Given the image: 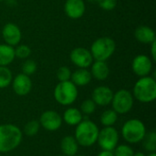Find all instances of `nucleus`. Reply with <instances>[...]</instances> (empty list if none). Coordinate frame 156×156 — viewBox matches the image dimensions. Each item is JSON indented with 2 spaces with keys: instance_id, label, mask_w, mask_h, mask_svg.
<instances>
[{
  "instance_id": "f257e3e1",
  "label": "nucleus",
  "mask_w": 156,
  "mask_h": 156,
  "mask_svg": "<svg viewBox=\"0 0 156 156\" xmlns=\"http://www.w3.org/2000/svg\"><path fill=\"white\" fill-rule=\"evenodd\" d=\"M22 131L14 124L0 125V154L15 150L22 141Z\"/></svg>"
},
{
  "instance_id": "f03ea898",
  "label": "nucleus",
  "mask_w": 156,
  "mask_h": 156,
  "mask_svg": "<svg viewBox=\"0 0 156 156\" xmlns=\"http://www.w3.org/2000/svg\"><path fill=\"white\" fill-rule=\"evenodd\" d=\"M99 132L100 130L95 122L90 120H82L76 127L74 137L79 145L90 147L97 143Z\"/></svg>"
},
{
  "instance_id": "7ed1b4c3",
  "label": "nucleus",
  "mask_w": 156,
  "mask_h": 156,
  "mask_svg": "<svg viewBox=\"0 0 156 156\" xmlns=\"http://www.w3.org/2000/svg\"><path fill=\"white\" fill-rule=\"evenodd\" d=\"M133 98L143 103H149L156 99V81L150 76L140 78L133 87Z\"/></svg>"
},
{
  "instance_id": "20e7f679",
  "label": "nucleus",
  "mask_w": 156,
  "mask_h": 156,
  "mask_svg": "<svg viewBox=\"0 0 156 156\" xmlns=\"http://www.w3.org/2000/svg\"><path fill=\"white\" fill-rule=\"evenodd\" d=\"M115 48L116 44L112 38L109 37H101L92 43L90 51L93 59L106 61L113 55Z\"/></svg>"
},
{
  "instance_id": "39448f33",
  "label": "nucleus",
  "mask_w": 156,
  "mask_h": 156,
  "mask_svg": "<svg viewBox=\"0 0 156 156\" xmlns=\"http://www.w3.org/2000/svg\"><path fill=\"white\" fill-rule=\"evenodd\" d=\"M145 134V125L139 119H131L127 121L122 128V135L129 144H138L142 142Z\"/></svg>"
},
{
  "instance_id": "423d86ee",
  "label": "nucleus",
  "mask_w": 156,
  "mask_h": 156,
  "mask_svg": "<svg viewBox=\"0 0 156 156\" xmlns=\"http://www.w3.org/2000/svg\"><path fill=\"white\" fill-rule=\"evenodd\" d=\"M54 98L60 105H71L78 98L77 86L70 80L58 82L54 90Z\"/></svg>"
},
{
  "instance_id": "0eeeda50",
  "label": "nucleus",
  "mask_w": 156,
  "mask_h": 156,
  "mask_svg": "<svg viewBox=\"0 0 156 156\" xmlns=\"http://www.w3.org/2000/svg\"><path fill=\"white\" fill-rule=\"evenodd\" d=\"M133 96L127 90H120L113 93L112 104V110L118 114H125L129 112L133 106Z\"/></svg>"
},
{
  "instance_id": "6e6552de",
  "label": "nucleus",
  "mask_w": 156,
  "mask_h": 156,
  "mask_svg": "<svg viewBox=\"0 0 156 156\" xmlns=\"http://www.w3.org/2000/svg\"><path fill=\"white\" fill-rule=\"evenodd\" d=\"M97 142L102 150L112 152L118 145L119 133L112 126L104 127L99 132Z\"/></svg>"
},
{
  "instance_id": "1a4fd4ad",
  "label": "nucleus",
  "mask_w": 156,
  "mask_h": 156,
  "mask_svg": "<svg viewBox=\"0 0 156 156\" xmlns=\"http://www.w3.org/2000/svg\"><path fill=\"white\" fill-rule=\"evenodd\" d=\"M71 62L79 69H88L93 63V58L89 49L85 48H76L69 55Z\"/></svg>"
},
{
  "instance_id": "9d476101",
  "label": "nucleus",
  "mask_w": 156,
  "mask_h": 156,
  "mask_svg": "<svg viewBox=\"0 0 156 156\" xmlns=\"http://www.w3.org/2000/svg\"><path fill=\"white\" fill-rule=\"evenodd\" d=\"M62 117L55 111H46L44 112L39 119V124L45 130L48 132L58 131L62 124Z\"/></svg>"
},
{
  "instance_id": "9b49d317",
  "label": "nucleus",
  "mask_w": 156,
  "mask_h": 156,
  "mask_svg": "<svg viewBox=\"0 0 156 156\" xmlns=\"http://www.w3.org/2000/svg\"><path fill=\"white\" fill-rule=\"evenodd\" d=\"M153 62L151 58L146 55L136 56L132 63V69L135 75L139 77H146L152 71Z\"/></svg>"
},
{
  "instance_id": "f8f14e48",
  "label": "nucleus",
  "mask_w": 156,
  "mask_h": 156,
  "mask_svg": "<svg viewBox=\"0 0 156 156\" xmlns=\"http://www.w3.org/2000/svg\"><path fill=\"white\" fill-rule=\"evenodd\" d=\"M11 83L14 92L18 96H26L31 91L32 81L27 75L20 73L14 78Z\"/></svg>"
},
{
  "instance_id": "ddd939ff",
  "label": "nucleus",
  "mask_w": 156,
  "mask_h": 156,
  "mask_svg": "<svg viewBox=\"0 0 156 156\" xmlns=\"http://www.w3.org/2000/svg\"><path fill=\"white\" fill-rule=\"evenodd\" d=\"M2 36L5 44L14 47L19 44L21 40V31L20 28L14 23H7L4 26L2 29Z\"/></svg>"
},
{
  "instance_id": "4468645a",
  "label": "nucleus",
  "mask_w": 156,
  "mask_h": 156,
  "mask_svg": "<svg viewBox=\"0 0 156 156\" xmlns=\"http://www.w3.org/2000/svg\"><path fill=\"white\" fill-rule=\"evenodd\" d=\"M113 91L107 86H99L92 91L91 100L98 106H107L112 103Z\"/></svg>"
},
{
  "instance_id": "2eb2a0df",
  "label": "nucleus",
  "mask_w": 156,
  "mask_h": 156,
  "mask_svg": "<svg viewBox=\"0 0 156 156\" xmlns=\"http://www.w3.org/2000/svg\"><path fill=\"white\" fill-rule=\"evenodd\" d=\"M85 9L83 0H67L64 5L65 13L71 19L80 18L85 13Z\"/></svg>"
},
{
  "instance_id": "dca6fc26",
  "label": "nucleus",
  "mask_w": 156,
  "mask_h": 156,
  "mask_svg": "<svg viewBox=\"0 0 156 156\" xmlns=\"http://www.w3.org/2000/svg\"><path fill=\"white\" fill-rule=\"evenodd\" d=\"M135 38L143 44H151L156 40L155 32L147 26H140L134 31Z\"/></svg>"
},
{
  "instance_id": "f3484780",
  "label": "nucleus",
  "mask_w": 156,
  "mask_h": 156,
  "mask_svg": "<svg viewBox=\"0 0 156 156\" xmlns=\"http://www.w3.org/2000/svg\"><path fill=\"white\" fill-rule=\"evenodd\" d=\"M60 148L62 154L66 156H75L79 151V144L74 136L67 135L61 140Z\"/></svg>"
},
{
  "instance_id": "a211bd4d",
  "label": "nucleus",
  "mask_w": 156,
  "mask_h": 156,
  "mask_svg": "<svg viewBox=\"0 0 156 156\" xmlns=\"http://www.w3.org/2000/svg\"><path fill=\"white\" fill-rule=\"evenodd\" d=\"M91 76L98 80H104L110 75V69L109 66L105 61H99L96 60L94 63L91 64Z\"/></svg>"
},
{
  "instance_id": "6ab92c4d",
  "label": "nucleus",
  "mask_w": 156,
  "mask_h": 156,
  "mask_svg": "<svg viewBox=\"0 0 156 156\" xmlns=\"http://www.w3.org/2000/svg\"><path fill=\"white\" fill-rule=\"evenodd\" d=\"M92 79L90 71L87 69H78L71 73L70 81L76 86H86L88 85Z\"/></svg>"
},
{
  "instance_id": "aec40b11",
  "label": "nucleus",
  "mask_w": 156,
  "mask_h": 156,
  "mask_svg": "<svg viewBox=\"0 0 156 156\" xmlns=\"http://www.w3.org/2000/svg\"><path fill=\"white\" fill-rule=\"evenodd\" d=\"M83 120V114L79 109L69 108L64 112L62 121H64L68 125L77 126Z\"/></svg>"
},
{
  "instance_id": "412c9836",
  "label": "nucleus",
  "mask_w": 156,
  "mask_h": 156,
  "mask_svg": "<svg viewBox=\"0 0 156 156\" xmlns=\"http://www.w3.org/2000/svg\"><path fill=\"white\" fill-rule=\"evenodd\" d=\"M15 48L7 44H0V66H8L15 59Z\"/></svg>"
},
{
  "instance_id": "4be33fe9",
  "label": "nucleus",
  "mask_w": 156,
  "mask_h": 156,
  "mask_svg": "<svg viewBox=\"0 0 156 156\" xmlns=\"http://www.w3.org/2000/svg\"><path fill=\"white\" fill-rule=\"evenodd\" d=\"M118 120V113L112 110H107L101 115V122L104 127L113 126Z\"/></svg>"
},
{
  "instance_id": "5701e85b",
  "label": "nucleus",
  "mask_w": 156,
  "mask_h": 156,
  "mask_svg": "<svg viewBox=\"0 0 156 156\" xmlns=\"http://www.w3.org/2000/svg\"><path fill=\"white\" fill-rule=\"evenodd\" d=\"M13 80L11 70L5 66H0V89L8 87Z\"/></svg>"
},
{
  "instance_id": "b1692460",
  "label": "nucleus",
  "mask_w": 156,
  "mask_h": 156,
  "mask_svg": "<svg viewBox=\"0 0 156 156\" xmlns=\"http://www.w3.org/2000/svg\"><path fill=\"white\" fill-rule=\"evenodd\" d=\"M144 142V147L146 151L149 153H154L156 151V133L155 132H150L146 133L144 138L143 139Z\"/></svg>"
},
{
  "instance_id": "393cba45",
  "label": "nucleus",
  "mask_w": 156,
  "mask_h": 156,
  "mask_svg": "<svg viewBox=\"0 0 156 156\" xmlns=\"http://www.w3.org/2000/svg\"><path fill=\"white\" fill-rule=\"evenodd\" d=\"M39 128H40V124L38 121H36V120L29 121L24 126V133L28 137L35 136L39 132Z\"/></svg>"
},
{
  "instance_id": "a878e982",
  "label": "nucleus",
  "mask_w": 156,
  "mask_h": 156,
  "mask_svg": "<svg viewBox=\"0 0 156 156\" xmlns=\"http://www.w3.org/2000/svg\"><path fill=\"white\" fill-rule=\"evenodd\" d=\"M97 105L91 99H87L83 101L80 105V112L83 115H91L95 112Z\"/></svg>"
},
{
  "instance_id": "bb28decb",
  "label": "nucleus",
  "mask_w": 156,
  "mask_h": 156,
  "mask_svg": "<svg viewBox=\"0 0 156 156\" xmlns=\"http://www.w3.org/2000/svg\"><path fill=\"white\" fill-rule=\"evenodd\" d=\"M112 152H113L114 156H133L134 154L133 148L127 144L117 145Z\"/></svg>"
},
{
  "instance_id": "cd10ccee",
  "label": "nucleus",
  "mask_w": 156,
  "mask_h": 156,
  "mask_svg": "<svg viewBox=\"0 0 156 156\" xmlns=\"http://www.w3.org/2000/svg\"><path fill=\"white\" fill-rule=\"evenodd\" d=\"M37 63L32 59H27L22 65V73L27 76L33 75L37 71Z\"/></svg>"
},
{
  "instance_id": "c85d7f7f",
  "label": "nucleus",
  "mask_w": 156,
  "mask_h": 156,
  "mask_svg": "<svg viewBox=\"0 0 156 156\" xmlns=\"http://www.w3.org/2000/svg\"><path fill=\"white\" fill-rule=\"evenodd\" d=\"M31 55V49L27 45H19L15 49V56L20 59L27 58Z\"/></svg>"
},
{
  "instance_id": "c756f323",
  "label": "nucleus",
  "mask_w": 156,
  "mask_h": 156,
  "mask_svg": "<svg viewBox=\"0 0 156 156\" xmlns=\"http://www.w3.org/2000/svg\"><path fill=\"white\" fill-rule=\"evenodd\" d=\"M70 77H71V71L68 67L62 66L58 68L57 71V78L59 80V82L70 80Z\"/></svg>"
},
{
  "instance_id": "7c9ffc66",
  "label": "nucleus",
  "mask_w": 156,
  "mask_h": 156,
  "mask_svg": "<svg viewBox=\"0 0 156 156\" xmlns=\"http://www.w3.org/2000/svg\"><path fill=\"white\" fill-rule=\"evenodd\" d=\"M99 5L106 11L113 10L117 5V0H96Z\"/></svg>"
},
{
  "instance_id": "2f4dec72",
  "label": "nucleus",
  "mask_w": 156,
  "mask_h": 156,
  "mask_svg": "<svg viewBox=\"0 0 156 156\" xmlns=\"http://www.w3.org/2000/svg\"><path fill=\"white\" fill-rule=\"evenodd\" d=\"M152 48H151V54H152V58L154 60H156V40L151 43Z\"/></svg>"
},
{
  "instance_id": "473e14b6",
  "label": "nucleus",
  "mask_w": 156,
  "mask_h": 156,
  "mask_svg": "<svg viewBox=\"0 0 156 156\" xmlns=\"http://www.w3.org/2000/svg\"><path fill=\"white\" fill-rule=\"evenodd\" d=\"M97 156H114V154H113V152H112V151H104V150H102Z\"/></svg>"
},
{
  "instance_id": "72a5a7b5",
  "label": "nucleus",
  "mask_w": 156,
  "mask_h": 156,
  "mask_svg": "<svg viewBox=\"0 0 156 156\" xmlns=\"http://www.w3.org/2000/svg\"><path fill=\"white\" fill-rule=\"evenodd\" d=\"M133 156H146L144 153H142V152H137V153H134V154Z\"/></svg>"
},
{
  "instance_id": "f704fd0d",
  "label": "nucleus",
  "mask_w": 156,
  "mask_h": 156,
  "mask_svg": "<svg viewBox=\"0 0 156 156\" xmlns=\"http://www.w3.org/2000/svg\"><path fill=\"white\" fill-rule=\"evenodd\" d=\"M146 156H156V153L155 152H154V153H149V154Z\"/></svg>"
},
{
  "instance_id": "c9c22d12",
  "label": "nucleus",
  "mask_w": 156,
  "mask_h": 156,
  "mask_svg": "<svg viewBox=\"0 0 156 156\" xmlns=\"http://www.w3.org/2000/svg\"><path fill=\"white\" fill-rule=\"evenodd\" d=\"M58 156H66V155H64V154H59V155H58Z\"/></svg>"
},
{
  "instance_id": "e433bc0d",
  "label": "nucleus",
  "mask_w": 156,
  "mask_h": 156,
  "mask_svg": "<svg viewBox=\"0 0 156 156\" xmlns=\"http://www.w3.org/2000/svg\"><path fill=\"white\" fill-rule=\"evenodd\" d=\"M75 156H85V155H77V154H76V155Z\"/></svg>"
},
{
  "instance_id": "4c0bfd02",
  "label": "nucleus",
  "mask_w": 156,
  "mask_h": 156,
  "mask_svg": "<svg viewBox=\"0 0 156 156\" xmlns=\"http://www.w3.org/2000/svg\"><path fill=\"white\" fill-rule=\"evenodd\" d=\"M91 1H96V0H91Z\"/></svg>"
},
{
  "instance_id": "58836bf2",
  "label": "nucleus",
  "mask_w": 156,
  "mask_h": 156,
  "mask_svg": "<svg viewBox=\"0 0 156 156\" xmlns=\"http://www.w3.org/2000/svg\"><path fill=\"white\" fill-rule=\"evenodd\" d=\"M2 1H4V0H0V2H2Z\"/></svg>"
},
{
  "instance_id": "ea45409f",
  "label": "nucleus",
  "mask_w": 156,
  "mask_h": 156,
  "mask_svg": "<svg viewBox=\"0 0 156 156\" xmlns=\"http://www.w3.org/2000/svg\"><path fill=\"white\" fill-rule=\"evenodd\" d=\"M0 156H1V154H0Z\"/></svg>"
}]
</instances>
